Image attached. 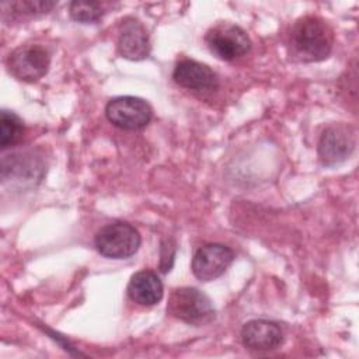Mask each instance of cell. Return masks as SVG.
<instances>
[{
    "instance_id": "6da1fadb",
    "label": "cell",
    "mask_w": 359,
    "mask_h": 359,
    "mask_svg": "<svg viewBox=\"0 0 359 359\" xmlns=\"http://www.w3.org/2000/svg\"><path fill=\"white\" fill-rule=\"evenodd\" d=\"M287 45L290 56L297 62H320L332 50L334 32L321 17L304 15L292 25Z\"/></svg>"
},
{
    "instance_id": "4fadbf2b",
    "label": "cell",
    "mask_w": 359,
    "mask_h": 359,
    "mask_svg": "<svg viewBox=\"0 0 359 359\" xmlns=\"http://www.w3.org/2000/svg\"><path fill=\"white\" fill-rule=\"evenodd\" d=\"M24 135V122L13 111L1 109L0 114V146L6 150L17 144Z\"/></svg>"
},
{
    "instance_id": "9c48e42d",
    "label": "cell",
    "mask_w": 359,
    "mask_h": 359,
    "mask_svg": "<svg viewBox=\"0 0 359 359\" xmlns=\"http://www.w3.org/2000/svg\"><path fill=\"white\" fill-rule=\"evenodd\" d=\"M150 41L143 24L135 18H125L119 28L118 52L129 60H143L150 55Z\"/></svg>"
},
{
    "instance_id": "8992f818",
    "label": "cell",
    "mask_w": 359,
    "mask_h": 359,
    "mask_svg": "<svg viewBox=\"0 0 359 359\" xmlns=\"http://www.w3.org/2000/svg\"><path fill=\"white\" fill-rule=\"evenodd\" d=\"M105 116L116 128L125 130H139L150 122L153 109L143 98L122 95L112 98L107 104Z\"/></svg>"
},
{
    "instance_id": "8fae6325",
    "label": "cell",
    "mask_w": 359,
    "mask_h": 359,
    "mask_svg": "<svg viewBox=\"0 0 359 359\" xmlns=\"http://www.w3.org/2000/svg\"><path fill=\"white\" fill-rule=\"evenodd\" d=\"M174 81L188 90H215L219 84L216 73L201 62L192 59L180 60L172 72Z\"/></svg>"
},
{
    "instance_id": "277c9868",
    "label": "cell",
    "mask_w": 359,
    "mask_h": 359,
    "mask_svg": "<svg viewBox=\"0 0 359 359\" xmlns=\"http://www.w3.org/2000/svg\"><path fill=\"white\" fill-rule=\"evenodd\" d=\"M50 55L39 43H24L15 48L7 57L8 73L20 81L34 83L48 73Z\"/></svg>"
},
{
    "instance_id": "ba28073f",
    "label": "cell",
    "mask_w": 359,
    "mask_h": 359,
    "mask_svg": "<svg viewBox=\"0 0 359 359\" xmlns=\"http://www.w3.org/2000/svg\"><path fill=\"white\" fill-rule=\"evenodd\" d=\"M234 259V252L224 244L208 243L196 250L192 258V272L202 282H210L222 276Z\"/></svg>"
},
{
    "instance_id": "52a82bcc",
    "label": "cell",
    "mask_w": 359,
    "mask_h": 359,
    "mask_svg": "<svg viewBox=\"0 0 359 359\" xmlns=\"http://www.w3.org/2000/svg\"><path fill=\"white\" fill-rule=\"evenodd\" d=\"M356 133L346 123H332L324 129L318 140V157L324 165L345 161L355 150Z\"/></svg>"
},
{
    "instance_id": "30bf717a",
    "label": "cell",
    "mask_w": 359,
    "mask_h": 359,
    "mask_svg": "<svg viewBox=\"0 0 359 359\" xmlns=\"http://www.w3.org/2000/svg\"><path fill=\"white\" fill-rule=\"evenodd\" d=\"M243 345L251 351H273L283 342L280 327L269 320H251L241 328Z\"/></svg>"
},
{
    "instance_id": "3957f363",
    "label": "cell",
    "mask_w": 359,
    "mask_h": 359,
    "mask_svg": "<svg viewBox=\"0 0 359 359\" xmlns=\"http://www.w3.org/2000/svg\"><path fill=\"white\" fill-rule=\"evenodd\" d=\"M140 234L126 222H112L102 226L94 238L97 251L112 259H125L136 254L140 247Z\"/></svg>"
},
{
    "instance_id": "5bb4252c",
    "label": "cell",
    "mask_w": 359,
    "mask_h": 359,
    "mask_svg": "<svg viewBox=\"0 0 359 359\" xmlns=\"http://www.w3.org/2000/svg\"><path fill=\"white\" fill-rule=\"evenodd\" d=\"M70 17L81 24H94L105 14V4L101 1H72Z\"/></svg>"
},
{
    "instance_id": "9a60e30c",
    "label": "cell",
    "mask_w": 359,
    "mask_h": 359,
    "mask_svg": "<svg viewBox=\"0 0 359 359\" xmlns=\"http://www.w3.org/2000/svg\"><path fill=\"white\" fill-rule=\"evenodd\" d=\"M17 13L22 14H38V13H48L52 10L56 3L55 1H43V0H27V1H17L10 4Z\"/></svg>"
},
{
    "instance_id": "5b68a950",
    "label": "cell",
    "mask_w": 359,
    "mask_h": 359,
    "mask_svg": "<svg viewBox=\"0 0 359 359\" xmlns=\"http://www.w3.org/2000/svg\"><path fill=\"white\" fill-rule=\"evenodd\" d=\"M205 42L216 57L226 62L244 56L251 48L247 32L231 22H217L213 25L206 32Z\"/></svg>"
},
{
    "instance_id": "7a4b0ae2",
    "label": "cell",
    "mask_w": 359,
    "mask_h": 359,
    "mask_svg": "<svg viewBox=\"0 0 359 359\" xmlns=\"http://www.w3.org/2000/svg\"><path fill=\"white\" fill-rule=\"evenodd\" d=\"M167 313L184 323L202 325L213 320L215 309L210 299L196 287L174 289L168 297Z\"/></svg>"
},
{
    "instance_id": "7c38bea8",
    "label": "cell",
    "mask_w": 359,
    "mask_h": 359,
    "mask_svg": "<svg viewBox=\"0 0 359 359\" xmlns=\"http://www.w3.org/2000/svg\"><path fill=\"white\" fill-rule=\"evenodd\" d=\"M128 296L140 306L157 304L163 297V282L150 269H142L132 275L128 283Z\"/></svg>"
}]
</instances>
